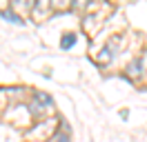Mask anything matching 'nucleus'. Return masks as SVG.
<instances>
[{"instance_id": "f257e3e1", "label": "nucleus", "mask_w": 147, "mask_h": 142, "mask_svg": "<svg viewBox=\"0 0 147 142\" xmlns=\"http://www.w3.org/2000/svg\"><path fill=\"white\" fill-rule=\"evenodd\" d=\"M51 142H71V135H69V127H67V122H63V129L60 131H56L54 140Z\"/></svg>"}, {"instance_id": "f03ea898", "label": "nucleus", "mask_w": 147, "mask_h": 142, "mask_svg": "<svg viewBox=\"0 0 147 142\" xmlns=\"http://www.w3.org/2000/svg\"><path fill=\"white\" fill-rule=\"evenodd\" d=\"M74 44H76V33H65L63 40H60V49L67 51V49H71Z\"/></svg>"}, {"instance_id": "7ed1b4c3", "label": "nucleus", "mask_w": 147, "mask_h": 142, "mask_svg": "<svg viewBox=\"0 0 147 142\" xmlns=\"http://www.w3.org/2000/svg\"><path fill=\"white\" fill-rule=\"evenodd\" d=\"M0 16L7 18V20H9V22H13V25H22V22H25L20 16H16V13H13V11H9V9H2V11H0Z\"/></svg>"}, {"instance_id": "20e7f679", "label": "nucleus", "mask_w": 147, "mask_h": 142, "mask_svg": "<svg viewBox=\"0 0 147 142\" xmlns=\"http://www.w3.org/2000/svg\"><path fill=\"white\" fill-rule=\"evenodd\" d=\"M127 71L131 73V76H140V73H143V60H140V58H136V60L127 67Z\"/></svg>"}, {"instance_id": "39448f33", "label": "nucleus", "mask_w": 147, "mask_h": 142, "mask_svg": "<svg viewBox=\"0 0 147 142\" xmlns=\"http://www.w3.org/2000/svg\"><path fill=\"white\" fill-rule=\"evenodd\" d=\"M34 98H36V100H40V102H45V104H51V102H54V98H51V96L40 93V91H36V93H34Z\"/></svg>"}]
</instances>
